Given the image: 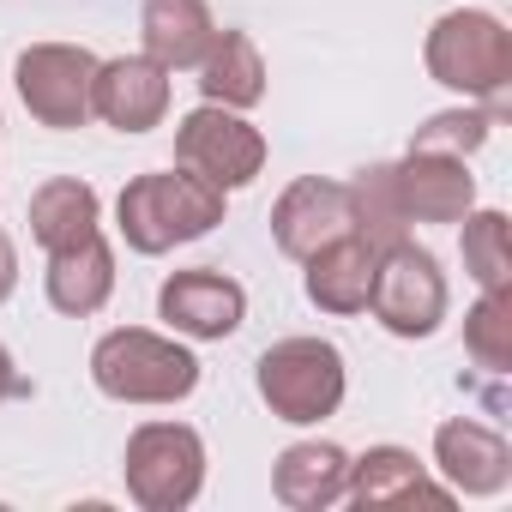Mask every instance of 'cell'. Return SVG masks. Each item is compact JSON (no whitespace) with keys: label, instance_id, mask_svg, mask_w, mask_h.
<instances>
[{"label":"cell","instance_id":"obj_1","mask_svg":"<svg viewBox=\"0 0 512 512\" xmlns=\"http://www.w3.org/2000/svg\"><path fill=\"white\" fill-rule=\"evenodd\" d=\"M223 199L211 181H199L193 169H151V175H133L115 199V229L133 253L157 260L169 247H187L199 235H211L223 223Z\"/></svg>","mask_w":512,"mask_h":512},{"label":"cell","instance_id":"obj_2","mask_svg":"<svg viewBox=\"0 0 512 512\" xmlns=\"http://www.w3.org/2000/svg\"><path fill=\"white\" fill-rule=\"evenodd\" d=\"M422 67L434 85L458 91L464 103H482L494 121L512 103V31L494 13H476V7L440 13L422 37Z\"/></svg>","mask_w":512,"mask_h":512},{"label":"cell","instance_id":"obj_3","mask_svg":"<svg viewBox=\"0 0 512 512\" xmlns=\"http://www.w3.org/2000/svg\"><path fill=\"white\" fill-rule=\"evenodd\" d=\"M91 386L115 404H181L199 386V356L175 332L115 326L91 344Z\"/></svg>","mask_w":512,"mask_h":512},{"label":"cell","instance_id":"obj_4","mask_svg":"<svg viewBox=\"0 0 512 512\" xmlns=\"http://www.w3.org/2000/svg\"><path fill=\"white\" fill-rule=\"evenodd\" d=\"M253 386H260V398L278 422L320 428L326 416H338V404L350 392V368L332 338H278L253 362Z\"/></svg>","mask_w":512,"mask_h":512},{"label":"cell","instance_id":"obj_5","mask_svg":"<svg viewBox=\"0 0 512 512\" xmlns=\"http://www.w3.org/2000/svg\"><path fill=\"white\" fill-rule=\"evenodd\" d=\"M127 500L139 512H187L205 488V440L187 422H139L121 452Z\"/></svg>","mask_w":512,"mask_h":512},{"label":"cell","instance_id":"obj_6","mask_svg":"<svg viewBox=\"0 0 512 512\" xmlns=\"http://www.w3.org/2000/svg\"><path fill=\"white\" fill-rule=\"evenodd\" d=\"M175 163L211 181L217 193H241L266 175V133L253 127L241 109L199 103L175 121Z\"/></svg>","mask_w":512,"mask_h":512},{"label":"cell","instance_id":"obj_7","mask_svg":"<svg viewBox=\"0 0 512 512\" xmlns=\"http://www.w3.org/2000/svg\"><path fill=\"white\" fill-rule=\"evenodd\" d=\"M446 308H452V290H446V272H440V260L428 247H416V241L380 247L368 314L392 338H434L446 326Z\"/></svg>","mask_w":512,"mask_h":512},{"label":"cell","instance_id":"obj_8","mask_svg":"<svg viewBox=\"0 0 512 512\" xmlns=\"http://www.w3.org/2000/svg\"><path fill=\"white\" fill-rule=\"evenodd\" d=\"M19 103L31 109L37 127L73 133L91 121V85H97V55L85 43H31L13 61Z\"/></svg>","mask_w":512,"mask_h":512},{"label":"cell","instance_id":"obj_9","mask_svg":"<svg viewBox=\"0 0 512 512\" xmlns=\"http://www.w3.org/2000/svg\"><path fill=\"white\" fill-rule=\"evenodd\" d=\"M157 320L175 332V338H193V344H223L241 332L247 320V290L217 272V266H193V272H175L163 278L157 290Z\"/></svg>","mask_w":512,"mask_h":512},{"label":"cell","instance_id":"obj_10","mask_svg":"<svg viewBox=\"0 0 512 512\" xmlns=\"http://www.w3.org/2000/svg\"><path fill=\"white\" fill-rule=\"evenodd\" d=\"M434 476L464 500H494L512 482V446L500 428L476 416H452L434 428Z\"/></svg>","mask_w":512,"mask_h":512},{"label":"cell","instance_id":"obj_11","mask_svg":"<svg viewBox=\"0 0 512 512\" xmlns=\"http://www.w3.org/2000/svg\"><path fill=\"white\" fill-rule=\"evenodd\" d=\"M356 229V211H350V181H326V175H302L278 193L272 205V241L284 260H308L314 247L338 241Z\"/></svg>","mask_w":512,"mask_h":512},{"label":"cell","instance_id":"obj_12","mask_svg":"<svg viewBox=\"0 0 512 512\" xmlns=\"http://www.w3.org/2000/svg\"><path fill=\"white\" fill-rule=\"evenodd\" d=\"M91 115L115 133H151L169 115V67H157L151 55H115L97 61V85H91Z\"/></svg>","mask_w":512,"mask_h":512},{"label":"cell","instance_id":"obj_13","mask_svg":"<svg viewBox=\"0 0 512 512\" xmlns=\"http://www.w3.org/2000/svg\"><path fill=\"white\" fill-rule=\"evenodd\" d=\"M344 500L362 506V512H380V506H410V500H458L446 482H434V470L410 452V446H368L362 458H350V482H344Z\"/></svg>","mask_w":512,"mask_h":512},{"label":"cell","instance_id":"obj_14","mask_svg":"<svg viewBox=\"0 0 512 512\" xmlns=\"http://www.w3.org/2000/svg\"><path fill=\"white\" fill-rule=\"evenodd\" d=\"M398 199L410 223H458L476 205V175L464 157H434V151H404L392 163Z\"/></svg>","mask_w":512,"mask_h":512},{"label":"cell","instance_id":"obj_15","mask_svg":"<svg viewBox=\"0 0 512 512\" xmlns=\"http://www.w3.org/2000/svg\"><path fill=\"white\" fill-rule=\"evenodd\" d=\"M374 260L380 253L350 229V235H338V241H326V247H314L308 253V272H302V290H308V302L320 308V314H338V320H350V314H368V290H374Z\"/></svg>","mask_w":512,"mask_h":512},{"label":"cell","instance_id":"obj_16","mask_svg":"<svg viewBox=\"0 0 512 512\" xmlns=\"http://www.w3.org/2000/svg\"><path fill=\"white\" fill-rule=\"evenodd\" d=\"M43 296L67 320H91V314L109 308V296H115V247L103 241V229L73 241V247H61V253H49Z\"/></svg>","mask_w":512,"mask_h":512},{"label":"cell","instance_id":"obj_17","mask_svg":"<svg viewBox=\"0 0 512 512\" xmlns=\"http://www.w3.org/2000/svg\"><path fill=\"white\" fill-rule=\"evenodd\" d=\"M350 482V452L338 440H296L272 458V494L290 512H326L344 500Z\"/></svg>","mask_w":512,"mask_h":512},{"label":"cell","instance_id":"obj_18","mask_svg":"<svg viewBox=\"0 0 512 512\" xmlns=\"http://www.w3.org/2000/svg\"><path fill=\"white\" fill-rule=\"evenodd\" d=\"M139 37H145V55L169 73H193L205 61V49L217 43V19L205 0H145L139 13Z\"/></svg>","mask_w":512,"mask_h":512},{"label":"cell","instance_id":"obj_19","mask_svg":"<svg viewBox=\"0 0 512 512\" xmlns=\"http://www.w3.org/2000/svg\"><path fill=\"white\" fill-rule=\"evenodd\" d=\"M193 73H199L205 103H223V109H241V115L253 103H266V55L247 31H217V43L205 49V61Z\"/></svg>","mask_w":512,"mask_h":512},{"label":"cell","instance_id":"obj_20","mask_svg":"<svg viewBox=\"0 0 512 512\" xmlns=\"http://www.w3.org/2000/svg\"><path fill=\"white\" fill-rule=\"evenodd\" d=\"M97 229H103V199H97L91 181L55 175V181H43V187L31 193V241H37L43 253H61V247H73V241L97 235Z\"/></svg>","mask_w":512,"mask_h":512},{"label":"cell","instance_id":"obj_21","mask_svg":"<svg viewBox=\"0 0 512 512\" xmlns=\"http://www.w3.org/2000/svg\"><path fill=\"white\" fill-rule=\"evenodd\" d=\"M350 211H356V235L380 253V247H398L410 241V217H404V199H398V181H392V163H374L350 181Z\"/></svg>","mask_w":512,"mask_h":512},{"label":"cell","instance_id":"obj_22","mask_svg":"<svg viewBox=\"0 0 512 512\" xmlns=\"http://www.w3.org/2000/svg\"><path fill=\"white\" fill-rule=\"evenodd\" d=\"M464 235H458V253H464V272L476 290H512V247H506V211H464L458 217Z\"/></svg>","mask_w":512,"mask_h":512},{"label":"cell","instance_id":"obj_23","mask_svg":"<svg viewBox=\"0 0 512 512\" xmlns=\"http://www.w3.org/2000/svg\"><path fill=\"white\" fill-rule=\"evenodd\" d=\"M464 356L482 374H512V290H482L464 314Z\"/></svg>","mask_w":512,"mask_h":512},{"label":"cell","instance_id":"obj_24","mask_svg":"<svg viewBox=\"0 0 512 512\" xmlns=\"http://www.w3.org/2000/svg\"><path fill=\"white\" fill-rule=\"evenodd\" d=\"M488 133H494V115H488L482 103H464V109L428 115V121L410 133L404 151H434V157H464V163H470V157L488 145Z\"/></svg>","mask_w":512,"mask_h":512},{"label":"cell","instance_id":"obj_25","mask_svg":"<svg viewBox=\"0 0 512 512\" xmlns=\"http://www.w3.org/2000/svg\"><path fill=\"white\" fill-rule=\"evenodd\" d=\"M13 290H19V247H13L7 229H0V308L13 302Z\"/></svg>","mask_w":512,"mask_h":512},{"label":"cell","instance_id":"obj_26","mask_svg":"<svg viewBox=\"0 0 512 512\" xmlns=\"http://www.w3.org/2000/svg\"><path fill=\"white\" fill-rule=\"evenodd\" d=\"M13 398H31V380L19 374V362H13V350L0 344V404H13Z\"/></svg>","mask_w":512,"mask_h":512}]
</instances>
